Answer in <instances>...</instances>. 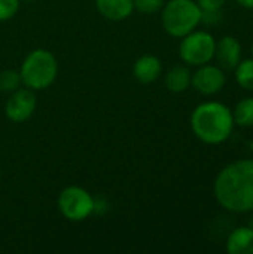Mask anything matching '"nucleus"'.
Masks as SVG:
<instances>
[{"label": "nucleus", "instance_id": "nucleus-1", "mask_svg": "<svg viewBox=\"0 0 253 254\" xmlns=\"http://www.w3.org/2000/svg\"><path fill=\"white\" fill-rule=\"evenodd\" d=\"M213 195L216 202L230 213H252L253 158L239 159L224 167L215 179Z\"/></svg>", "mask_w": 253, "mask_h": 254}, {"label": "nucleus", "instance_id": "nucleus-2", "mask_svg": "<svg viewBox=\"0 0 253 254\" xmlns=\"http://www.w3.org/2000/svg\"><path fill=\"white\" fill-rule=\"evenodd\" d=\"M234 125L233 110L219 101L201 103L191 113V129L204 144H222L233 134Z\"/></svg>", "mask_w": 253, "mask_h": 254}, {"label": "nucleus", "instance_id": "nucleus-3", "mask_svg": "<svg viewBox=\"0 0 253 254\" xmlns=\"http://www.w3.org/2000/svg\"><path fill=\"white\" fill-rule=\"evenodd\" d=\"M18 71L22 86L36 92L45 91L55 82L58 76V61L51 51L37 48L27 54Z\"/></svg>", "mask_w": 253, "mask_h": 254}, {"label": "nucleus", "instance_id": "nucleus-4", "mask_svg": "<svg viewBox=\"0 0 253 254\" xmlns=\"http://www.w3.org/2000/svg\"><path fill=\"white\" fill-rule=\"evenodd\" d=\"M203 21V10L194 0H169L161 9V24L171 37L182 39Z\"/></svg>", "mask_w": 253, "mask_h": 254}, {"label": "nucleus", "instance_id": "nucleus-5", "mask_svg": "<svg viewBox=\"0 0 253 254\" xmlns=\"http://www.w3.org/2000/svg\"><path fill=\"white\" fill-rule=\"evenodd\" d=\"M216 39L206 30H194L180 39L179 57L183 64L200 67L215 58Z\"/></svg>", "mask_w": 253, "mask_h": 254}, {"label": "nucleus", "instance_id": "nucleus-6", "mask_svg": "<svg viewBox=\"0 0 253 254\" xmlns=\"http://www.w3.org/2000/svg\"><path fill=\"white\" fill-rule=\"evenodd\" d=\"M57 207L69 222H84L95 211V199L86 189L73 185L60 192Z\"/></svg>", "mask_w": 253, "mask_h": 254}, {"label": "nucleus", "instance_id": "nucleus-7", "mask_svg": "<svg viewBox=\"0 0 253 254\" xmlns=\"http://www.w3.org/2000/svg\"><path fill=\"white\" fill-rule=\"evenodd\" d=\"M37 107L36 91L21 86L16 91L9 94V98L4 104V115L13 124H21L28 121Z\"/></svg>", "mask_w": 253, "mask_h": 254}, {"label": "nucleus", "instance_id": "nucleus-8", "mask_svg": "<svg viewBox=\"0 0 253 254\" xmlns=\"http://www.w3.org/2000/svg\"><path fill=\"white\" fill-rule=\"evenodd\" d=\"M227 77L219 65L204 64L197 67L191 76V86L201 95H215L224 89Z\"/></svg>", "mask_w": 253, "mask_h": 254}, {"label": "nucleus", "instance_id": "nucleus-9", "mask_svg": "<svg viewBox=\"0 0 253 254\" xmlns=\"http://www.w3.org/2000/svg\"><path fill=\"white\" fill-rule=\"evenodd\" d=\"M215 58L222 70L233 71L242 61V45L234 36H224L216 40Z\"/></svg>", "mask_w": 253, "mask_h": 254}, {"label": "nucleus", "instance_id": "nucleus-10", "mask_svg": "<svg viewBox=\"0 0 253 254\" xmlns=\"http://www.w3.org/2000/svg\"><path fill=\"white\" fill-rule=\"evenodd\" d=\"M163 73V64L161 60L157 55L145 54L136 60L133 64V76L137 82L143 85H149L155 82Z\"/></svg>", "mask_w": 253, "mask_h": 254}, {"label": "nucleus", "instance_id": "nucleus-11", "mask_svg": "<svg viewBox=\"0 0 253 254\" xmlns=\"http://www.w3.org/2000/svg\"><path fill=\"white\" fill-rule=\"evenodd\" d=\"M95 7L103 18L119 22L133 15L134 0H95Z\"/></svg>", "mask_w": 253, "mask_h": 254}, {"label": "nucleus", "instance_id": "nucleus-12", "mask_svg": "<svg viewBox=\"0 0 253 254\" xmlns=\"http://www.w3.org/2000/svg\"><path fill=\"white\" fill-rule=\"evenodd\" d=\"M227 253L253 254V229L248 226L236 228L230 232L225 243Z\"/></svg>", "mask_w": 253, "mask_h": 254}, {"label": "nucleus", "instance_id": "nucleus-13", "mask_svg": "<svg viewBox=\"0 0 253 254\" xmlns=\"http://www.w3.org/2000/svg\"><path fill=\"white\" fill-rule=\"evenodd\" d=\"M191 76L192 73L186 65H174L164 76L166 88L173 94L185 92L191 86Z\"/></svg>", "mask_w": 253, "mask_h": 254}, {"label": "nucleus", "instance_id": "nucleus-14", "mask_svg": "<svg viewBox=\"0 0 253 254\" xmlns=\"http://www.w3.org/2000/svg\"><path fill=\"white\" fill-rule=\"evenodd\" d=\"M234 124L243 128L253 127V97L243 98L237 103L233 110Z\"/></svg>", "mask_w": 253, "mask_h": 254}, {"label": "nucleus", "instance_id": "nucleus-15", "mask_svg": "<svg viewBox=\"0 0 253 254\" xmlns=\"http://www.w3.org/2000/svg\"><path fill=\"white\" fill-rule=\"evenodd\" d=\"M234 74L240 88L253 91V57L242 60L234 68Z\"/></svg>", "mask_w": 253, "mask_h": 254}, {"label": "nucleus", "instance_id": "nucleus-16", "mask_svg": "<svg viewBox=\"0 0 253 254\" xmlns=\"http://www.w3.org/2000/svg\"><path fill=\"white\" fill-rule=\"evenodd\" d=\"M21 86H22V80H21L18 70L7 68V70L0 71V92L10 94Z\"/></svg>", "mask_w": 253, "mask_h": 254}, {"label": "nucleus", "instance_id": "nucleus-17", "mask_svg": "<svg viewBox=\"0 0 253 254\" xmlns=\"http://www.w3.org/2000/svg\"><path fill=\"white\" fill-rule=\"evenodd\" d=\"M166 0H134V10L140 13H157L163 9Z\"/></svg>", "mask_w": 253, "mask_h": 254}, {"label": "nucleus", "instance_id": "nucleus-18", "mask_svg": "<svg viewBox=\"0 0 253 254\" xmlns=\"http://www.w3.org/2000/svg\"><path fill=\"white\" fill-rule=\"evenodd\" d=\"M21 0H0V22L12 19L18 9Z\"/></svg>", "mask_w": 253, "mask_h": 254}, {"label": "nucleus", "instance_id": "nucleus-19", "mask_svg": "<svg viewBox=\"0 0 253 254\" xmlns=\"http://www.w3.org/2000/svg\"><path fill=\"white\" fill-rule=\"evenodd\" d=\"M203 12H221L227 0H195Z\"/></svg>", "mask_w": 253, "mask_h": 254}, {"label": "nucleus", "instance_id": "nucleus-20", "mask_svg": "<svg viewBox=\"0 0 253 254\" xmlns=\"http://www.w3.org/2000/svg\"><path fill=\"white\" fill-rule=\"evenodd\" d=\"M242 7H246V9H253V0H236Z\"/></svg>", "mask_w": 253, "mask_h": 254}, {"label": "nucleus", "instance_id": "nucleus-21", "mask_svg": "<svg viewBox=\"0 0 253 254\" xmlns=\"http://www.w3.org/2000/svg\"><path fill=\"white\" fill-rule=\"evenodd\" d=\"M21 1H34V0H21Z\"/></svg>", "mask_w": 253, "mask_h": 254}, {"label": "nucleus", "instance_id": "nucleus-22", "mask_svg": "<svg viewBox=\"0 0 253 254\" xmlns=\"http://www.w3.org/2000/svg\"><path fill=\"white\" fill-rule=\"evenodd\" d=\"M252 57H253V43H252Z\"/></svg>", "mask_w": 253, "mask_h": 254}, {"label": "nucleus", "instance_id": "nucleus-23", "mask_svg": "<svg viewBox=\"0 0 253 254\" xmlns=\"http://www.w3.org/2000/svg\"><path fill=\"white\" fill-rule=\"evenodd\" d=\"M0 176H1V168H0Z\"/></svg>", "mask_w": 253, "mask_h": 254}]
</instances>
